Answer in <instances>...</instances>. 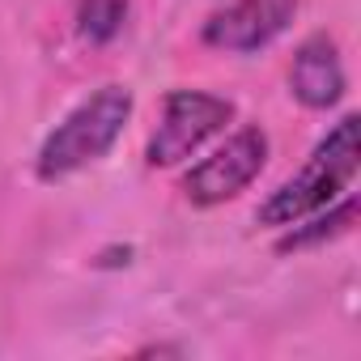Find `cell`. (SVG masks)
<instances>
[{
    "instance_id": "obj_2",
    "label": "cell",
    "mask_w": 361,
    "mask_h": 361,
    "mask_svg": "<svg viewBox=\"0 0 361 361\" xmlns=\"http://www.w3.org/2000/svg\"><path fill=\"white\" fill-rule=\"evenodd\" d=\"M128 119H132V94L123 85L94 90L43 140V149L35 157V174L43 178V183H60V178L85 170L90 161H98L119 140V132H123Z\"/></svg>"
},
{
    "instance_id": "obj_4",
    "label": "cell",
    "mask_w": 361,
    "mask_h": 361,
    "mask_svg": "<svg viewBox=\"0 0 361 361\" xmlns=\"http://www.w3.org/2000/svg\"><path fill=\"white\" fill-rule=\"evenodd\" d=\"M264 161H268V136L259 128H238L213 157H204L183 174V196L200 209L226 204L255 183Z\"/></svg>"
},
{
    "instance_id": "obj_5",
    "label": "cell",
    "mask_w": 361,
    "mask_h": 361,
    "mask_svg": "<svg viewBox=\"0 0 361 361\" xmlns=\"http://www.w3.org/2000/svg\"><path fill=\"white\" fill-rule=\"evenodd\" d=\"M298 13V0H226L204 22V43L217 51H259L268 47Z\"/></svg>"
},
{
    "instance_id": "obj_8",
    "label": "cell",
    "mask_w": 361,
    "mask_h": 361,
    "mask_svg": "<svg viewBox=\"0 0 361 361\" xmlns=\"http://www.w3.org/2000/svg\"><path fill=\"white\" fill-rule=\"evenodd\" d=\"M128 0H77V35L85 43H111L123 30Z\"/></svg>"
},
{
    "instance_id": "obj_3",
    "label": "cell",
    "mask_w": 361,
    "mask_h": 361,
    "mask_svg": "<svg viewBox=\"0 0 361 361\" xmlns=\"http://www.w3.org/2000/svg\"><path fill=\"white\" fill-rule=\"evenodd\" d=\"M234 119V102L209 90H170L161 102V119L149 136L145 161L149 166H178L188 161L204 140H213Z\"/></svg>"
},
{
    "instance_id": "obj_6",
    "label": "cell",
    "mask_w": 361,
    "mask_h": 361,
    "mask_svg": "<svg viewBox=\"0 0 361 361\" xmlns=\"http://www.w3.org/2000/svg\"><path fill=\"white\" fill-rule=\"evenodd\" d=\"M289 90L310 111H327L344 98V64L327 35H310L298 43L289 64Z\"/></svg>"
},
{
    "instance_id": "obj_1",
    "label": "cell",
    "mask_w": 361,
    "mask_h": 361,
    "mask_svg": "<svg viewBox=\"0 0 361 361\" xmlns=\"http://www.w3.org/2000/svg\"><path fill=\"white\" fill-rule=\"evenodd\" d=\"M357 115H344L306 157V166L281 183L264 204H259V221L264 226H293L327 204H336V196H344L357 178V161H361V145H357Z\"/></svg>"
},
{
    "instance_id": "obj_7",
    "label": "cell",
    "mask_w": 361,
    "mask_h": 361,
    "mask_svg": "<svg viewBox=\"0 0 361 361\" xmlns=\"http://www.w3.org/2000/svg\"><path fill=\"white\" fill-rule=\"evenodd\" d=\"M357 217V200L348 196L344 204H327V209H319V213H310V221L302 217V221H293V230L281 238V251H302V247H314V243H323V238H336V234H344L348 230V221Z\"/></svg>"
}]
</instances>
